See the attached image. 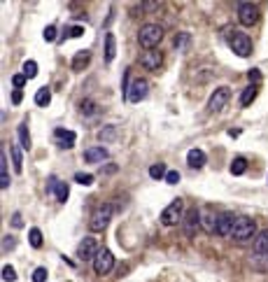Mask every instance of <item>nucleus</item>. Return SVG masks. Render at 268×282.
Instances as JSON below:
<instances>
[{
	"label": "nucleus",
	"mask_w": 268,
	"mask_h": 282,
	"mask_svg": "<svg viewBox=\"0 0 268 282\" xmlns=\"http://www.w3.org/2000/svg\"><path fill=\"white\" fill-rule=\"evenodd\" d=\"M163 40V28L159 24H145V26L138 31V42H140V47L149 49H156V45Z\"/></svg>",
	"instance_id": "1"
},
{
	"label": "nucleus",
	"mask_w": 268,
	"mask_h": 282,
	"mask_svg": "<svg viewBox=\"0 0 268 282\" xmlns=\"http://www.w3.org/2000/svg\"><path fill=\"white\" fill-rule=\"evenodd\" d=\"M112 217H114V205L112 203H103L101 208H96V212L91 215V219H89V228H91L94 233L105 231V228L110 226V222H112Z\"/></svg>",
	"instance_id": "2"
},
{
	"label": "nucleus",
	"mask_w": 268,
	"mask_h": 282,
	"mask_svg": "<svg viewBox=\"0 0 268 282\" xmlns=\"http://www.w3.org/2000/svg\"><path fill=\"white\" fill-rule=\"evenodd\" d=\"M182 215H184V203L182 198H175L170 205H166V210L161 212V224L163 226H175V224L182 222Z\"/></svg>",
	"instance_id": "3"
},
{
	"label": "nucleus",
	"mask_w": 268,
	"mask_h": 282,
	"mask_svg": "<svg viewBox=\"0 0 268 282\" xmlns=\"http://www.w3.org/2000/svg\"><path fill=\"white\" fill-rule=\"evenodd\" d=\"M256 235V222L254 219H249V217H238L235 219V228H233V240H249V238H254Z\"/></svg>",
	"instance_id": "4"
},
{
	"label": "nucleus",
	"mask_w": 268,
	"mask_h": 282,
	"mask_svg": "<svg viewBox=\"0 0 268 282\" xmlns=\"http://www.w3.org/2000/svg\"><path fill=\"white\" fill-rule=\"evenodd\" d=\"M228 45H231V49H233L238 56L252 54V42H249V38L245 33H240V31H231V33H228Z\"/></svg>",
	"instance_id": "5"
},
{
	"label": "nucleus",
	"mask_w": 268,
	"mask_h": 282,
	"mask_svg": "<svg viewBox=\"0 0 268 282\" xmlns=\"http://www.w3.org/2000/svg\"><path fill=\"white\" fill-rule=\"evenodd\" d=\"M147 91H149V82L142 80V77H135L131 84H128V91H126V101L128 103H140L147 98Z\"/></svg>",
	"instance_id": "6"
},
{
	"label": "nucleus",
	"mask_w": 268,
	"mask_h": 282,
	"mask_svg": "<svg viewBox=\"0 0 268 282\" xmlns=\"http://www.w3.org/2000/svg\"><path fill=\"white\" fill-rule=\"evenodd\" d=\"M114 268V256L110 249L103 247L101 252H98V256L94 259V273L96 275H107L110 270Z\"/></svg>",
	"instance_id": "7"
},
{
	"label": "nucleus",
	"mask_w": 268,
	"mask_h": 282,
	"mask_svg": "<svg viewBox=\"0 0 268 282\" xmlns=\"http://www.w3.org/2000/svg\"><path fill=\"white\" fill-rule=\"evenodd\" d=\"M228 101H231V89L219 87L217 91H212V96H210L208 110L210 112H221V110L228 105Z\"/></svg>",
	"instance_id": "8"
},
{
	"label": "nucleus",
	"mask_w": 268,
	"mask_h": 282,
	"mask_svg": "<svg viewBox=\"0 0 268 282\" xmlns=\"http://www.w3.org/2000/svg\"><path fill=\"white\" fill-rule=\"evenodd\" d=\"M238 21L242 26H254L259 21V7L254 3H240L238 5Z\"/></svg>",
	"instance_id": "9"
},
{
	"label": "nucleus",
	"mask_w": 268,
	"mask_h": 282,
	"mask_svg": "<svg viewBox=\"0 0 268 282\" xmlns=\"http://www.w3.org/2000/svg\"><path fill=\"white\" fill-rule=\"evenodd\" d=\"M98 240L96 238H91V235H87V238H82L80 247H77V254H80L82 261H94L96 256H98Z\"/></svg>",
	"instance_id": "10"
},
{
	"label": "nucleus",
	"mask_w": 268,
	"mask_h": 282,
	"mask_svg": "<svg viewBox=\"0 0 268 282\" xmlns=\"http://www.w3.org/2000/svg\"><path fill=\"white\" fill-rule=\"evenodd\" d=\"M201 226L205 233H219V215H214L210 208L201 210Z\"/></svg>",
	"instance_id": "11"
},
{
	"label": "nucleus",
	"mask_w": 268,
	"mask_h": 282,
	"mask_svg": "<svg viewBox=\"0 0 268 282\" xmlns=\"http://www.w3.org/2000/svg\"><path fill=\"white\" fill-rule=\"evenodd\" d=\"M140 63L147 68V70H152V73H154V70H159V68L163 66V54H161L159 49H149V52H145V54H142Z\"/></svg>",
	"instance_id": "12"
},
{
	"label": "nucleus",
	"mask_w": 268,
	"mask_h": 282,
	"mask_svg": "<svg viewBox=\"0 0 268 282\" xmlns=\"http://www.w3.org/2000/svg\"><path fill=\"white\" fill-rule=\"evenodd\" d=\"M107 156H110V152H107L105 147H101V145H96V147H89L87 152H84V161L87 163H103V161H107Z\"/></svg>",
	"instance_id": "13"
},
{
	"label": "nucleus",
	"mask_w": 268,
	"mask_h": 282,
	"mask_svg": "<svg viewBox=\"0 0 268 282\" xmlns=\"http://www.w3.org/2000/svg\"><path fill=\"white\" fill-rule=\"evenodd\" d=\"M198 224H201V210L191 208L187 212V217H184V233L191 238V235L196 233V228H198Z\"/></svg>",
	"instance_id": "14"
},
{
	"label": "nucleus",
	"mask_w": 268,
	"mask_h": 282,
	"mask_svg": "<svg viewBox=\"0 0 268 282\" xmlns=\"http://www.w3.org/2000/svg\"><path fill=\"white\" fill-rule=\"evenodd\" d=\"M235 219H238V217H233L231 212H221L219 215V235L231 238V235H233V228H235Z\"/></svg>",
	"instance_id": "15"
},
{
	"label": "nucleus",
	"mask_w": 268,
	"mask_h": 282,
	"mask_svg": "<svg viewBox=\"0 0 268 282\" xmlns=\"http://www.w3.org/2000/svg\"><path fill=\"white\" fill-rule=\"evenodd\" d=\"M56 138H59L63 149H73L75 142H77V133L75 131H66V128H56Z\"/></svg>",
	"instance_id": "16"
},
{
	"label": "nucleus",
	"mask_w": 268,
	"mask_h": 282,
	"mask_svg": "<svg viewBox=\"0 0 268 282\" xmlns=\"http://www.w3.org/2000/svg\"><path fill=\"white\" fill-rule=\"evenodd\" d=\"M252 249H254V254H266L268 256V228L261 231V233H256L254 242H252Z\"/></svg>",
	"instance_id": "17"
},
{
	"label": "nucleus",
	"mask_w": 268,
	"mask_h": 282,
	"mask_svg": "<svg viewBox=\"0 0 268 282\" xmlns=\"http://www.w3.org/2000/svg\"><path fill=\"white\" fill-rule=\"evenodd\" d=\"M89 61H91V52H89V49L77 52V54H75V59H73V70H75V73L84 70V68L89 66Z\"/></svg>",
	"instance_id": "18"
},
{
	"label": "nucleus",
	"mask_w": 268,
	"mask_h": 282,
	"mask_svg": "<svg viewBox=\"0 0 268 282\" xmlns=\"http://www.w3.org/2000/svg\"><path fill=\"white\" fill-rule=\"evenodd\" d=\"M187 163L191 168H203V166H205V154H203L201 149H189Z\"/></svg>",
	"instance_id": "19"
},
{
	"label": "nucleus",
	"mask_w": 268,
	"mask_h": 282,
	"mask_svg": "<svg viewBox=\"0 0 268 282\" xmlns=\"http://www.w3.org/2000/svg\"><path fill=\"white\" fill-rule=\"evenodd\" d=\"M49 103H52V89L49 87H42L35 91V105L38 108H47Z\"/></svg>",
	"instance_id": "20"
},
{
	"label": "nucleus",
	"mask_w": 268,
	"mask_h": 282,
	"mask_svg": "<svg viewBox=\"0 0 268 282\" xmlns=\"http://www.w3.org/2000/svg\"><path fill=\"white\" fill-rule=\"evenodd\" d=\"M52 191L56 194V201H59V203H66V201H68V196H70L68 182H59V180H54V189H52Z\"/></svg>",
	"instance_id": "21"
},
{
	"label": "nucleus",
	"mask_w": 268,
	"mask_h": 282,
	"mask_svg": "<svg viewBox=\"0 0 268 282\" xmlns=\"http://www.w3.org/2000/svg\"><path fill=\"white\" fill-rule=\"evenodd\" d=\"M0 187H3V191L10 187V175H7V156H5V152H0Z\"/></svg>",
	"instance_id": "22"
},
{
	"label": "nucleus",
	"mask_w": 268,
	"mask_h": 282,
	"mask_svg": "<svg viewBox=\"0 0 268 282\" xmlns=\"http://www.w3.org/2000/svg\"><path fill=\"white\" fill-rule=\"evenodd\" d=\"M114 54H117V47H114V35L107 33L105 35V61H107V63H112Z\"/></svg>",
	"instance_id": "23"
},
{
	"label": "nucleus",
	"mask_w": 268,
	"mask_h": 282,
	"mask_svg": "<svg viewBox=\"0 0 268 282\" xmlns=\"http://www.w3.org/2000/svg\"><path fill=\"white\" fill-rule=\"evenodd\" d=\"M254 98H256V87H254V84H249V87L242 91V96H240V105H242V108H249V103L254 101Z\"/></svg>",
	"instance_id": "24"
},
{
	"label": "nucleus",
	"mask_w": 268,
	"mask_h": 282,
	"mask_svg": "<svg viewBox=\"0 0 268 282\" xmlns=\"http://www.w3.org/2000/svg\"><path fill=\"white\" fill-rule=\"evenodd\" d=\"M189 45H191V35H189V33H180V35H177V38L173 40V47L180 49V52H184Z\"/></svg>",
	"instance_id": "25"
},
{
	"label": "nucleus",
	"mask_w": 268,
	"mask_h": 282,
	"mask_svg": "<svg viewBox=\"0 0 268 282\" xmlns=\"http://www.w3.org/2000/svg\"><path fill=\"white\" fill-rule=\"evenodd\" d=\"M21 145H12V147H10V152H12V163H14V170H17V173H21V168H24V166H21V163H24V159H21Z\"/></svg>",
	"instance_id": "26"
},
{
	"label": "nucleus",
	"mask_w": 268,
	"mask_h": 282,
	"mask_svg": "<svg viewBox=\"0 0 268 282\" xmlns=\"http://www.w3.org/2000/svg\"><path fill=\"white\" fill-rule=\"evenodd\" d=\"M245 168H247V161L242 156H235L233 161H231V175H242Z\"/></svg>",
	"instance_id": "27"
},
{
	"label": "nucleus",
	"mask_w": 268,
	"mask_h": 282,
	"mask_svg": "<svg viewBox=\"0 0 268 282\" xmlns=\"http://www.w3.org/2000/svg\"><path fill=\"white\" fill-rule=\"evenodd\" d=\"M117 126H105L101 131V133H98V138H101V142H110V140H117Z\"/></svg>",
	"instance_id": "28"
},
{
	"label": "nucleus",
	"mask_w": 268,
	"mask_h": 282,
	"mask_svg": "<svg viewBox=\"0 0 268 282\" xmlns=\"http://www.w3.org/2000/svg\"><path fill=\"white\" fill-rule=\"evenodd\" d=\"M28 242H31V247H42V233H40V228H31L28 231Z\"/></svg>",
	"instance_id": "29"
},
{
	"label": "nucleus",
	"mask_w": 268,
	"mask_h": 282,
	"mask_svg": "<svg viewBox=\"0 0 268 282\" xmlns=\"http://www.w3.org/2000/svg\"><path fill=\"white\" fill-rule=\"evenodd\" d=\"M166 175H168V170L163 163H154V166L149 168V177H152V180H161V177H166Z\"/></svg>",
	"instance_id": "30"
},
{
	"label": "nucleus",
	"mask_w": 268,
	"mask_h": 282,
	"mask_svg": "<svg viewBox=\"0 0 268 282\" xmlns=\"http://www.w3.org/2000/svg\"><path fill=\"white\" fill-rule=\"evenodd\" d=\"M19 140H21V147L24 149H31V135H28L26 124H21L19 126Z\"/></svg>",
	"instance_id": "31"
},
{
	"label": "nucleus",
	"mask_w": 268,
	"mask_h": 282,
	"mask_svg": "<svg viewBox=\"0 0 268 282\" xmlns=\"http://www.w3.org/2000/svg\"><path fill=\"white\" fill-rule=\"evenodd\" d=\"M24 75H26L28 80L38 77V63H35V61H26V63H24Z\"/></svg>",
	"instance_id": "32"
},
{
	"label": "nucleus",
	"mask_w": 268,
	"mask_h": 282,
	"mask_svg": "<svg viewBox=\"0 0 268 282\" xmlns=\"http://www.w3.org/2000/svg\"><path fill=\"white\" fill-rule=\"evenodd\" d=\"M75 182H80L82 187H91V184H94V175H89V173H77V175H75Z\"/></svg>",
	"instance_id": "33"
},
{
	"label": "nucleus",
	"mask_w": 268,
	"mask_h": 282,
	"mask_svg": "<svg viewBox=\"0 0 268 282\" xmlns=\"http://www.w3.org/2000/svg\"><path fill=\"white\" fill-rule=\"evenodd\" d=\"M3 280H5V282H14V280H17V270H14V266H10V263H7V266H3Z\"/></svg>",
	"instance_id": "34"
},
{
	"label": "nucleus",
	"mask_w": 268,
	"mask_h": 282,
	"mask_svg": "<svg viewBox=\"0 0 268 282\" xmlns=\"http://www.w3.org/2000/svg\"><path fill=\"white\" fill-rule=\"evenodd\" d=\"M84 35V28L82 26H73V28H68V33L63 35V40H68V38H82Z\"/></svg>",
	"instance_id": "35"
},
{
	"label": "nucleus",
	"mask_w": 268,
	"mask_h": 282,
	"mask_svg": "<svg viewBox=\"0 0 268 282\" xmlns=\"http://www.w3.org/2000/svg\"><path fill=\"white\" fill-rule=\"evenodd\" d=\"M33 282H47V268H35L33 270Z\"/></svg>",
	"instance_id": "36"
},
{
	"label": "nucleus",
	"mask_w": 268,
	"mask_h": 282,
	"mask_svg": "<svg viewBox=\"0 0 268 282\" xmlns=\"http://www.w3.org/2000/svg\"><path fill=\"white\" fill-rule=\"evenodd\" d=\"M26 82H28V77H26V75H24V73H21V75H14V77H12V84H14V89H21V87H24V84H26Z\"/></svg>",
	"instance_id": "37"
},
{
	"label": "nucleus",
	"mask_w": 268,
	"mask_h": 282,
	"mask_svg": "<svg viewBox=\"0 0 268 282\" xmlns=\"http://www.w3.org/2000/svg\"><path fill=\"white\" fill-rule=\"evenodd\" d=\"M17 247V240H14L12 235H5L3 238V252H7V249H14Z\"/></svg>",
	"instance_id": "38"
},
{
	"label": "nucleus",
	"mask_w": 268,
	"mask_h": 282,
	"mask_svg": "<svg viewBox=\"0 0 268 282\" xmlns=\"http://www.w3.org/2000/svg\"><path fill=\"white\" fill-rule=\"evenodd\" d=\"M42 35H45V40H47V42H54V40H56V26H47Z\"/></svg>",
	"instance_id": "39"
},
{
	"label": "nucleus",
	"mask_w": 268,
	"mask_h": 282,
	"mask_svg": "<svg viewBox=\"0 0 268 282\" xmlns=\"http://www.w3.org/2000/svg\"><path fill=\"white\" fill-rule=\"evenodd\" d=\"M82 112H84V114H94L96 112V103L94 101H84V103H82Z\"/></svg>",
	"instance_id": "40"
},
{
	"label": "nucleus",
	"mask_w": 268,
	"mask_h": 282,
	"mask_svg": "<svg viewBox=\"0 0 268 282\" xmlns=\"http://www.w3.org/2000/svg\"><path fill=\"white\" fill-rule=\"evenodd\" d=\"M166 182L168 184H177V182H180V173H177V170H168Z\"/></svg>",
	"instance_id": "41"
},
{
	"label": "nucleus",
	"mask_w": 268,
	"mask_h": 282,
	"mask_svg": "<svg viewBox=\"0 0 268 282\" xmlns=\"http://www.w3.org/2000/svg\"><path fill=\"white\" fill-rule=\"evenodd\" d=\"M247 80H249V82H252V84H254V87H256V82L261 80V73H259L256 68H254V70H249V73H247Z\"/></svg>",
	"instance_id": "42"
},
{
	"label": "nucleus",
	"mask_w": 268,
	"mask_h": 282,
	"mask_svg": "<svg viewBox=\"0 0 268 282\" xmlns=\"http://www.w3.org/2000/svg\"><path fill=\"white\" fill-rule=\"evenodd\" d=\"M12 226H14V228H21V226H24V222H21V212H14V215H12Z\"/></svg>",
	"instance_id": "43"
},
{
	"label": "nucleus",
	"mask_w": 268,
	"mask_h": 282,
	"mask_svg": "<svg viewBox=\"0 0 268 282\" xmlns=\"http://www.w3.org/2000/svg\"><path fill=\"white\" fill-rule=\"evenodd\" d=\"M21 98H24V94H21V89H14V94H12V103H14V105H19Z\"/></svg>",
	"instance_id": "44"
}]
</instances>
